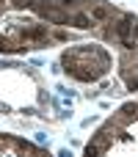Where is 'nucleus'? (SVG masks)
I'll use <instances>...</instances> for the list:
<instances>
[{
  "label": "nucleus",
  "instance_id": "nucleus-2",
  "mask_svg": "<svg viewBox=\"0 0 138 157\" xmlns=\"http://www.w3.org/2000/svg\"><path fill=\"white\" fill-rule=\"evenodd\" d=\"M22 39L25 41H44L47 39V28H28V30H22Z\"/></svg>",
  "mask_w": 138,
  "mask_h": 157
},
{
  "label": "nucleus",
  "instance_id": "nucleus-1",
  "mask_svg": "<svg viewBox=\"0 0 138 157\" xmlns=\"http://www.w3.org/2000/svg\"><path fill=\"white\" fill-rule=\"evenodd\" d=\"M89 17H91V19H97V22H105V19H111V17H113V11H111L108 6H102L100 0H91Z\"/></svg>",
  "mask_w": 138,
  "mask_h": 157
},
{
  "label": "nucleus",
  "instance_id": "nucleus-3",
  "mask_svg": "<svg viewBox=\"0 0 138 157\" xmlns=\"http://www.w3.org/2000/svg\"><path fill=\"white\" fill-rule=\"evenodd\" d=\"M0 50H6V52H8V50H14V47H11V44H8L6 39H0Z\"/></svg>",
  "mask_w": 138,
  "mask_h": 157
}]
</instances>
